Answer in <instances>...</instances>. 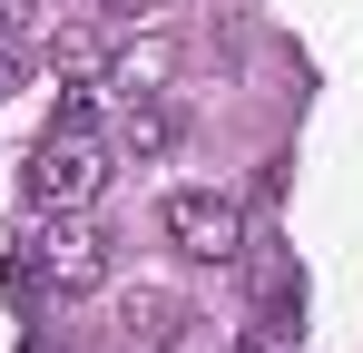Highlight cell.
I'll return each mask as SVG.
<instances>
[{
    "label": "cell",
    "mask_w": 363,
    "mask_h": 353,
    "mask_svg": "<svg viewBox=\"0 0 363 353\" xmlns=\"http://www.w3.org/2000/svg\"><path fill=\"white\" fill-rule=\"evenodd\" d=\"M20 186H30V206H89V196L108 186V147H99V128H60V118H50V138L30 147Z\"/></svg>",
    "instance_id": "6da1fadb"
},
{
    "label": "cell",
    "mask_w": 363,
    "mask_h": 353,
    "mask_svg": "<svg viewBox=\"0 0 363 353\" xmlns=\"http://www.w3.org/2000/svg\"><path fill=\"white\" fill-rule=\"evenodd\" d=\"M20 245L40 255V285H50V294H99V285H108V235L89 226L79 206H60V226L20 235Z\"/></svg>",
    "instance_id": "7a4b0ae2"
},
{
    "label": "cell",
    "mask_w": 363,
    "mask_h": 353,
    "mask_svg": "<svg viewBox=\"0 0 363 353\" xmlns=\"http://www.w3.org/2000/svg\"><path fill=\"white\" fill-rule=\"evenodd\" d=\"M167 235H177L186 255L226 265V255L245 245V206L226 196V186H177V196H167Z\"/></svg>",
    "instance_id": "3957f363"
},
{
    "label": "cell",
    "mask_w": 363,
    "mask_h": 353,
    "mask_svg": "<svg viewBox=\"0 0 363 353\" xmlns=\"http://www.w3.org/2000/svg\"><path fill=\"white\" fill-rule=\"evenodd\" d=\"M50 69H60L69 89H99V79H108V40H99V30H60V40H50Z\"/></svg>",
    "instance_id": "277c9868"
},
{
    "label": "cell",
    "mask_w": 363,
    "mask_h": 353,
    "mask_svg": "<svg viewBox=\"0 0 363 353\" xmlns=\"http://www.w3.org/2000/svg\"><path fill=\"white\" fill-rule=\"evenodd\" d=\"M167 138H177V118H167L157 99H147V89H138V99H128V128H118V147H128V157H157Z\"/></svg>",
    "instance_id": "5b68a950"
},
{
    "label": "cell",
    "mask_w": 363,
    "mask_h": 353,
    "mask_svg": "<svg viewBox=\"0 0 363 353\" xmlns=\"http://www.w3.org/2000/svg\"><path fill=\"white\" fill-rule=\"evenodd\" d=\"M295 304H304L295 265H265V285H255V314H265V334H295Z\"/></svg>",
    "instance_id": "8992f818"
},
{
    "label": "cell",
    "mask_w": 363,
    "mask_h": 353,
    "mask_svg": "<svg viewBox=\"0 0 363 353\" xmlns=\"http://www.w3.org/2000/svg\"><path fill=\"white\" fill-rule=\"evenodd\" d=\"M20 20H30V0H0V40H10V30H20Z\"/></svg>",
    "instance_id": "52a82bcc"
},
{
    "label": "cell",
    "mask_w": 363,
    "mask_h": 353,
    "mask_svg": "<svg viewBox=\"0 0 363 353\" xmlns=\"http://www.w3.org/2000/svg\"><path fill=\"white\" fill-rule=\"evenodd\" d=\"M108 10H118V20H147V10H167V0H108Z\"/></svg>",
    "instance_id": "ba28073f"
},
{
    "label": "cell",
    "mask_w": 363,
    "mask_h": 353,
    "mask_svg": "<svg viewBox=\"0 0 363 353\" xmlns=\"http://www.w3.org/2000/svg\"><path fill=\"white\" fill-rule=\"evenodd\" d=\"M236 353H275V344H265V334H255V344H236Z\"/></svg>",
    "instance_id": "9c48e42d"
},
{
    "label": "cell",
    "mask_w": 363,
    "mask_h": 353,
    "mask_svg": "<svg viewBox=\"0 0 363 353\" xmlns=\"http://www.w3.org/2000/svg\"><path fill=\"white\" fill-rule=\"evenodd\" d=\"M0 99H10V59H0Z\"/></svg>",
    "instance_id": "30bf717a"
},
{
    "label": "cell",
    "mask_w": 363,
    "mask_h": 353,
    "mask_svg": "<svg viewBox=\"0 0 363 353\" xmlns=\"http://www.w3.org/2000/svg\"><path fill=\"white\" fill-rule=\"evenodd\" d=\"M20 353H60V344H20Z\"/></svg>",
    "instance_id": "8fae6325"
}]
</instances>
